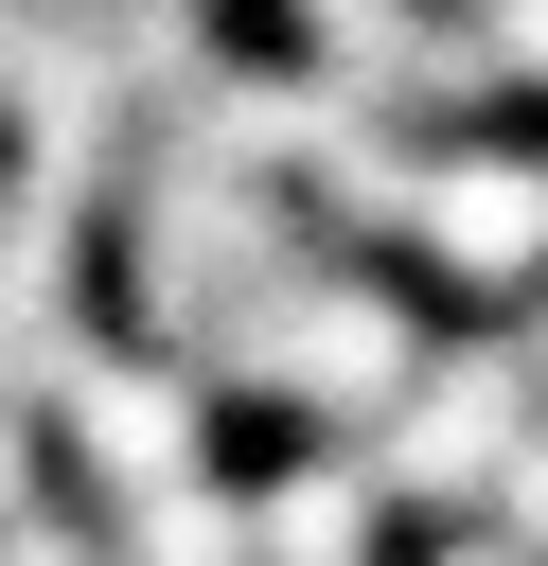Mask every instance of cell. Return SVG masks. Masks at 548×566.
<instances>
[{
  "label": "cell",
  "instance_id": "6da1fadb",
  "mask_svg": "<svg viewBox=\"0 0 548 566\" xmlns=\"http://www.w3.org/2000/svg\"><path fill=\"white\" fill-rule=\"evenodd\" d=\"M35 424H53V442L106 478V513L212 460V407H194V371H159V354H124V336H53V354H35Z\"/></svg>",
  "mask_w": 548,
  "mask_h": 566
},
{
  "label": "cell",
  "instance_id": "7a4b0ae2",
  "mask_svg": "<svg viewBox=\"0 0 548 566\" xmlns=\"http://www.w3.org/2000/svg\"><path fill=\"white\" fill-rule=\"evenodd\" d=\"M495 460H513V354H460V371H424V389H407V424H389L371 495H495Z\"/></svg>",
  "mask_w": 548,
  "mask_h": 566
},
{
  "label": "cell",
  "instance_id": "3957f363",
  "mask_svg": "<svg viewBox=\"0 0 548 566\" xmlns=\"http://www.w3.org/2000/svg\"><path fill=\"white\" fill-rule=\"evenodd\" d=\"M106 566H265V531H247V495L194 460V478H159V495H124V531H106Z\"/></svg>",
  "mask_w": 548,
  "mask_h": 566
},
{
  "label": "cell",
  "instance_id": "277c9868",
  "mask_svg": "<svg viewBox=\"0 0 548 566\" xmlns=\"http://www.w3.org/2000/svg\"><path fill=\"white\" fill-rule=\"evenodd\" d=\"M0 566H106V531H71V513H18V531H0Z\"/></svg>",
  "mask_w": 548,
  "mask_h": 566
},
{
  "label": "cell",
  "instance_id": "5b68a950",
  "mask_svg": "<svg viewBox=\"0 0 548 566\" xmlns=\"http://www.w3.org/2000/svg\"><path fill=\"white\" fill-rule=\"evenodd\" d=\"M35 513V424H18V389H0V531Z\"/></svg>",
  "mask_w": 548,
  "mask_h": 566
},
{
  "label": "cell",
  "instance_id": "8992f818",
  "mask_svg": "<svg viewBox=\"0 0 548 566\" xmlns=\"http://www.w3.org/2000/svg\"><path fill=\"white\" fill-rule=\"evenodd\" d=\"M442 566H530V548H513V531H477V548H442Z\"/></svg>",
  "mask_w": 548,
  "mask_h": 566
}]
</instances>
